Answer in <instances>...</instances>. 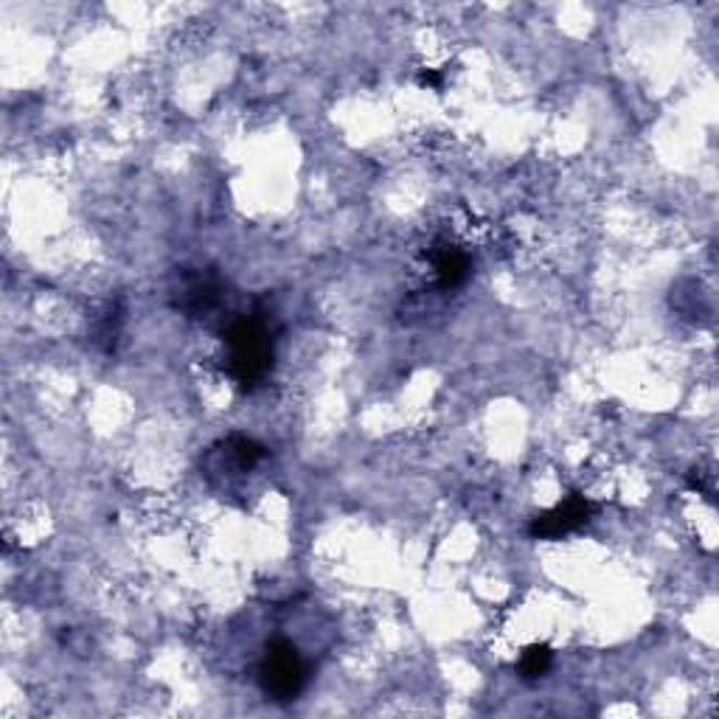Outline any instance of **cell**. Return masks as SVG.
I'll use <instances>...</instances> for the list:
<instances>
[{
    "instance_id": "obj_1",
    "label": "cell",
    "mask_w": 719,
    "mask_h": 719,
    "mask_svg": "<svg viewBox=\"0 0 719 719\" xmlns=\"http://www.w3.org/2000/svg\"><path fill=\"white\" fill-rule=\"evenodd\" d=\"M228 371L242 388H254L273 369V337L259 318H240L226 330Z\"/></svg>"
},
{
    "instance_id": "obj_2",
    "label": "cell",
    "mask_w": 719,
    "mask_h": 719,
    "mask_svg": "<svg viewBox=\"0 0 719 719\" xmlns=\"http://www.w3.org/2000/svg\"><path fill=\"white\" fill-rule=\"evenodd\" d=\"M259 685L275 703H290L304 689V660L290 641H273L259 664Z\"/></svg>"
},
{
    "instance_id": "obj_3",
    "label": "cell",
    "mask_w": 719,
    "mask_h": 719,
    "mask_svg": "<svg viewBox=\"0 0 719 719\" xmlns=\"http://www.w3.org/2000/svg\"><path fill=\"white\" fill-rule=\"evenodd\" d=\"M593 514V503H590L585 495H568L562 500L560 506H554L551 512L537 514L528 531L535 540H556V537H565L576 528H582Z\"/></svg>"
},
{
    "instance_id": "obj_4",
    "label": "cell",
    "mask_w": 719,
    "mask_h": 719,
    "mask_svg": "<svg viewBox=\"0 0 719 719\" xmlns=\"http://www.w3.org/2000/svg\"><path fill=\"white\" fill-rule=\"evenodd\" d=\"M175 307L192 318L211 312L222 298V284L208 273H180V281L171 287Z\"/></svg>"
},
{
    "instance_id": "obj_5",
    "label": "cell",
    "mask_w": 719,
    "mask_h": 719,
    "mask_svg": "<svg viewBox=\"0 0 719 719\" xmlns=\"http://www.w3.org/2000/svg\"><path fill=\"white\" fill-rule=\"evenodd\" d=\"M433 268H436V279H439L441 290L461 287L470 275V259L461 254L459 247L445 245L433 254Z\"/></svg>"
},
{
    "instance_id": "obj_6",
    "label": "cell",
    "mask_w": 719,
    "mask_h": 719,
    "mask_svg": "<svg viewBox=\"0 0 719 719\" xmlns=\"http://www.w3.org/2000/svg\"><path fill=\"white\" fill-rule=\"evenodd\" d=\"M551 660H554V655H551L549 646L535 644V646H528V650L521 655L517 671H521L523 680H537L551 669Z\"/></svg>"
},
{
    "instance_id": "obj_7",
    "label": "cell",
    "mask_w": 719,
    "mask_h": 719,
    "mask_svg": "<svg viewBox=\"0 0 719 719\" xmlns=\"http://www.w3.org/2000/svg\"><path fill=\"white\" fill-rule=\"evenodd\" d=\"M228 452H231V459L240 464V470H251V466L265 455V447L256 445L254 439H245V436H233V439L228 441Z\"/></svg>"
},
{
    "instance_id": "obj_8",
    "label": "cell",
    "mask_w": 719,
    "mask_h": 719,
    "mask_svg": "<svg viewBox=\"0 0 719 719\" xmlns=\"http://www.w3.org/2000/svg\"><path fill=\"white\" fill-rule=\"evenodd\" d=\"M419 82L427 85V88L439 90L441 88V74H439V70H422V74H419Z\"/></svg>"
}]
</instances>
